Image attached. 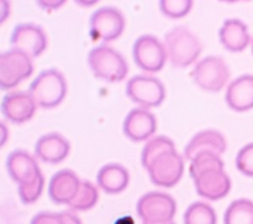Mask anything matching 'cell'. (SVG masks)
<instances>
[{"instance_id":"1","label":"cell","mask_w":253,"mask_h":224,"mask_svg":"<svg viewBox=\"0 0 253 224\" xmlns=\"http://www.w3.org/2000/svg\"><path fill=\"white\" fill-rule=\"evenodd\" d=\"M165 48L175 67L184 68L192 64L202 51L200 40L184 27H175L165 35Z\"/></svg>"},{"instance_id":"2","label":"cell","mask_w":253,"mask_h":224,"mask_svg":"<svg viewBox=\"0 0 253 224\" xmlns=\"http://www.w3.org/2000/svg\"><path fill=\"white\" fill-rule=\"evenodd\" d=\"M29 93L40 107L43 109L54 108L58 106L65 97V78L54 68L45 69L31 83Z\"/></svg>"},{"instance_id":"3","label":"cell","mask_w":253,"mask_h":224,"mask_svg":"<svg viewBox=\"0 0 253 224\" xmlns=\"http://www.w3.org/2000/svg\"><path fill=\"white\" fill-rule=\"evenodd\" d=\"M88 64L93 74L106 82H120L127 73V64L121 53L102 44L92 48L88 53Z\"/></svg>"},{"instance_id":"4","label":"cell","mask_w":253,"mask_h":224,"mask_svg":"<svg viewBox=\"0 0 253 224\" xmlns=\"http://www.w3.org/2000/svg\"><path fill=\"white\" fill-rule=\"evenodd\" d=\"M126 96L144 108H155L165 99V88L162 82L148 75L131 77L126 86Z\"/></svg>"},{"instance_id":"5","label":"cell","mask_w":253,"mask_h":224,"mask_svg":"<svg viewBox=\"0 0 253 224\" xmlns=\"http://www.w3.org/2000/svg\"><path fill=\"white\" fill-rule=\"evenodd\" d=\"M125 29V18L114 7H102L90 18L89 35L93 41H111L118 38Z\"/></svg>"},{"instance_id":"6","label":"cell","mask_w":253,"mask_h":224,"mask_svg":"<svg viewBox=\"0 0 253 224\" xmlns=\"http://www.w3.org/2000/svg\"><path fill=\"white\" fill-rule=\"evenodd\" d=\"M31 57L20 51L11 49L0 55V87L9 90L33 73Z\"/></svg>"},{"instance_id":"7","label":"cell","mask_w":253,"mask_h":224,"mask_svg":"<svg viewBox=\"0 0 253 224\" xmlns=\"http://www.w3.org/2000/svg\"><path fill=\"white\" fill-rule=\"evenodd\" d=\"M136 211L142 221H171L176 213V202L174 198L167 193L149 191L144 193L138 199Z\"/></svg>"},{"instance_id":"8","label":"cell","mask_w":253,"mask_h":224,"mask_svg":"<svg viewBox=\"0 0 253 224\" xmlns=\"http://www.w3.org/2000/svg\"><path fill=\"white\" fill-rule=\"evenodd\" d=\"M146 170L154 185L171 187L182 178L184 162L176 150H171L156 157Z\"/></svg>"},{"instance_id":"9","label":"cell","mask_w":253,"mask_h":224,"mask_svg":"<svg viewBox=\"0 0 253 224\" xmlns=\"http://www.w3.org/2000/svg\"><path fill=\"white\" fill-rule=\"evenodd\" d=\"M195 83L208 92L220 91L229 77L225 62L217 56H208L198 62L192 72Z\"/></svg>"},{"instance_id":"10","label":"cell","mask_w":253,"mask_h":224,"mask_svg":"<svg viewBox=\"0 0 253 224\" xmlns=\"http://www.w3.org/2000/svg\"><path fill=\"white\" fill-rule=\"evenodd\" d=\"M132 57L140 69L147 72H158L165 64L167 51L155 37L144 35L134 41Z\"/></svg>"},{"instance_id":"11","label":"cell","mask_w":253,"mask_h":224,"mask_svg":"<svg viewBox=\"0 0 253 224\" xmlns=\"http://www.w3.org/2000/svg\"><path fill=\"white\" fill-rule=\"evenodd\" d=\"M10 44L12 49L37 57L46 47V37L42 29L34 24H20L12 32Z\"/></svg>"},{"instance_id":"12","label":"cell","mask_w":253,"mask_h":224,"mask_svg":"<svg viewBox=\"0 0 253 224\" xmlns=\"http://www.w3.org/2000/svg\"><path fill=\"white\" fill-rule=\"evenodd\" d=\"M194 184L198 194L210 200L224 197L231 187L230 179L223 169L205 171L194 179Z\"/></svg>"},{"instance_id":"13","label":"cell","mask_w":253,"mask_h":224,"mask_svg":"<svg viewBox=\"0 0 253 224\" xmlns=\"http://www.w3.org/2000/svg\"><path fill=\"white\" fill-rule=\"evenodd\" d=\"M36 105L29 92L14 91L3 97L1 111L8 120L14 123H23L33 117Z\"/></svg>"},{"instance_id":"14","label":"cell","mask_w":253,"mask_h":224,"mask_svg":"<svg viewBox=\"0 0 253 224\" xmlns=\"http://www.w3.org/2000/svg\"><path fill=\"white\" fill-rule=\"evenodd\" d=\"M125 135L134 142L149 138L156 130V118L143 108L131 110L126 116L123 125Z\"/></svg>"},{"instance_id":"15","label":"cell","mask_w":253,"mask_h":224,"mask_svg":"<svg viewBox=\"0 0 253 224\" xmlns=\"http://www.w3.org/2000/svg\"><path fill=\"white\" fill-rule=\"evenodd\" d=\"M6 168L11 179L19 185L34 181L42 173L37 161L21 149L14 150L8 155Z\"/></svg>"},{"instance_id":"16","label":"cell","mask_w":253,"mask_h":224,"mask_svg":"<svg viewBox=\"0 0 253 224\" xmlns=\"http://www.w3.org/2000/svg\"><path fill=\"white\" fill-rule=\"evenodd\" d=\"M70 150L68 140L57 132H51L41 136L35 146L38 158L42 162L57 164L63 161Z\"/></svg>"},{"instance_id":"17","label":"cell","mask_w":253,"mask_h":224,"mask_svg":"<svg viewBox=\"0 0 253 224\" xmlns=\"http://www.w3.org/2000/svg\"><path fill=\"white\" fill-rule=\"evenodd\" d=\"M80 181L77 175L68 169L56 172L48 184V195L50 199L58 204H69L75 196Z\"/></svg>"},{"instance_id":"18","label":"cell","mask_w":253,"mask_h":224,"mask_svg":"<svg viewBox=\"0 0 253 224\" xmlns=\"http://www.w3.org/2000/svg\"><path fill=\"white\" fill-rule=\"evenodd\" d=\"M226 149V142L223 135L216 130H204L197 133L185 147V156L192 161L202 153L222 154Z\"/></svg>"},{"instance_id":"19","label":"cell","mask_w":253,"mask_h":224,"mask_svg":"<svg viewBox=\"0 0 253 224\" xmlns=\"http://www.w3.org/2000/svg\"><path fill=\"white\" fill-rule=\"evenodd\" d=\"M227 106L236 112L253 108V75H242L233 80L225 93Z\"/></svg>"},{"instance_id":"20","label":"cell","mask_w":253,"mask_h":224,"mask_svg":"<svg viewBox=\"0 0 253 224\" xmlns=\"http://www.w3.org/2000/svg\"><path fill=\"white\" fill-rule=\"evenodd\" d=\"M218 36L221 44L231 52L242 51L250 41L246 25L237 19L225 20L219 30Z\"/></svg>"},{"instance_id":"21","label":"cell","mask_w":253,"mask_h":224,"mask_svg":"<svg viewBox=\"0 0 253 224\" xmlns=\"http://www.w3.org/2000/svg\"><path fill=\"white\" fill-rule=\"evenodd\" d=\"M129 175L125 167L117 163H110L103 166L97 175L99 187L109 194H116L123 191L128 185Z\"/></svg>"},{"instance_id":"22","label":"cell","mask_w":253,"mask_h":224,"mask_svg":"<svg viewBox=\"0 0 253 224\" xmlns=\"http://www.w3.org/2000/svg\"><path fill=\"white\" fill-rule=\"evenodd\" d=\"M224 224H253V201L239 198L232 201L223 216Z\"/></svg>"},{"instance_id":"23","label":"cell","mask_w":253,"mask_h":224,"mask_svg":"<svg viewBox=\"0 0 253 224\" xmlns=\"http://www.w3.org/2000/svg\"><path fill=\"white\" fill-rule=\"evenodd\" d=\"M184 224H216V215L211 205L202 201H196L186 209Z\"/></svg>"},{"instance_id":"24","label":"cell","mask_w":253,"mask_h":224,"mask_svg":"<svg viewBox=\"0 0 253 224\" xmlns=\"http://www.w3.org/2000/svg\"><path fill=\"white\" fill-rule=\"evenodd\" d=\"M98 197L97 188L90 182L82 181L75 196L68 205L73 210L85 211L91 209L97 203Z\"/></svg>"},{"instance_id":"25","label":"cell","mask_w":253,"mask_h":224,"mask_svg":"<svg viewBox=\"0 0 253 224\" xmlns=\"http://www.w3.org/2000/svg\"><path fill=\"white\" fill-rule=\"evenodd\" d=\"M175 150L173 141L166 136H156L150 139L141 152V164L146 170L150 163L164 152Z\"/></svg>"},{"instance_id":"26","label":"cell","mask_w":253,"mask_h":224,"mask_svg":"<svg viewBox=\"0 0 253 224\" xmlns=\"http://www.w3.org/2000/svg\"><path fill=\"white\" fill-rule=\"evenodd\" d=\"M191 162L189 173L193 180L205 171L211 169H223L224 166L220 157L212 153L199 154Z\"/></svg>"},{"instance_id":"27","label":"cell","mask_w":253,"mask_h":224,"mask_svg":"<svg viewBox=\"0 0 253 224\" xmlns=\"http://www.w3.org/2000/svg\"><path fill=\"white\" fill-rule=\"evenodd\" d=\"M44 186V178L41 173L34 181L19 185L18 192L21 201L24 204L34 203L39 199Z\"/></svg>"},{"instance_id":"28","label":"cell","mask_w":253,"mask_h":224,"mask_svg":"<svg viewBox=\"0 0 253 224\" xmlns=\"http://www.w3.org/2000/svg\"><path fill=\"white\" fill-rule=\"evenodd\" d=\"M193 2L190 0H162L159 2L160 11L167 17L178 19L186 16Z\"/></svg>"},{"instance_id":"29","label":"cell","mask_w":253,"mask_h":224,"mask_svg":"<svg viewBox=\"0 0 253 224\" xmlns=\"http://www.w3.org/2000/svg\"><path fill=\"white\" fill-rule=\"evenodd\" d=\"M238 171L248 177H253V143L242 147L236 156Z\"/></svg>"},{"instance_id":"30","label":"cell","mask_w":253,"mask_h":224,"mask_svg":"<svg viewBox=\"0 0 253 224\" xmlns=\"http://www.w3.org/2000/svg\"><path fill=\"white\" fill-rule=\"evenodd\" d=\"M30 224H64L60 213L42 211L36 214Z\"/></svg>"},{"instance_id":"31","label":"cell","mask_w":253,"mask_h":224,"mask_svg":"<svg viewBox=\"0 0 253 224\" xmlns=\"http://www.w3.org/2000/svg\"><path fill=\"white\" fill-rule=\"evenodd\" d=\"M60 215L62 217L64 224H82L79 217L70 211L60 212Z\"/></svg>"},{"instance_id":"32","label":"cell","mask_w":253,"mask_h":224,"mask_svg":"<svg viewBox=\"0 0 253 224\" xmlns=\"http://www.w3.org/2000/svg\"><path fill=\"white\" fill-rule=\"evenodd\" d=\"M114 224H135V221L132 216L130 215H124L122 217H119Z\"/></svg>"},{"instance_id":"33","label":"cell","mask_w":253,"mask_h":224,"mask_svg":"<svg viewBox=\"0 0 253 224\" xmlns=\"http://www.w3.org/2000/svg\"><path fill=\"white\" fill-rule=\"evenodd\" d=\"M142 224H175L173 220L171 221H166V222H146V221H142Z\"/></svg>"},{"instance_id":"34","label":"cell","mask_w":253,"mask_h":224,"mask_svg":"<svg viewBox=\"0 0 253 224\" xmlns=\"http://www.w3.org/2000/svg\"><path fill=\"white\" fill-rule=\"evenodd\" d=\"M1 130H2V137H1V146H2L4 144V142H5V140H6V138L4 136V133H6V128H5L3 123L1 124Z\"/></svg>"},{"instance_id":"35","label":"cell","mask_w":253,"mask_h":224,"mask_svg":"<svg viewBox=\"0 0 253 224\" xmlns=\"http://www.w3.org/2000/svg\"><path fill=\"white\" fill-rule=\"evenodd\" d=\"M252 52H253V44H252Z\"/></svg>"}]
</instances>
